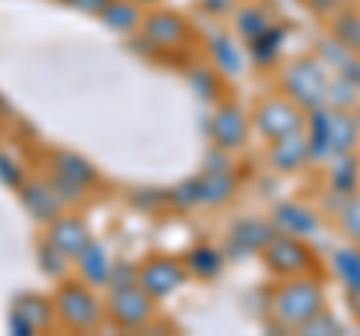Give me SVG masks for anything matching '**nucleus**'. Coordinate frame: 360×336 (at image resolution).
Returning <instances> with one entry per match:
<instances>
[{
	"mask_svg": "<svg viewBox=\"0 0 360 336\" xmlns=\"http://www.w3.org/2000/svg\"><path fill=\"white\" fill-rule=\"evenodd\" d=\"M324 309V295L315 279H295L288 283L274 300V312L279 316V321L288 324V328H303L309 318H315Z\"/></svg>",
	"mask_w": 360,
	"mask_h": 336,
	"instance_id": "nucleus-1",
	"label": "nucleus"
},
{
	"mask_svg": "<svg viewBox=\"0 0 360 336\" xmlns=\"http://www.w3.org/2000/svg\"><path fill=\"white\" fill-rule=\"evenodd\" d=\"M285 87L295 103H300L303 108H321L324 103H328V75H324V70L319 63L312 60H297L291 63V70L285 72Z\"/></svg>",
	"mask_w": 360,
	"mask_h": 336,
	"instance_id": "nucleus-2",
	"label": "nucleus"
},
{
	"mask_svg": "<svg viewBox=\"0 0 360 336\" xmlns=\"http://www.w3.org/2000/svg\"><path fill=\"white\" fill-rule=\"evenodd\" d=\"M255 123H258V129H262L267 138L276 141L283 136L297 132L303 117H300V108L295 103H288V99H267V103L258 108Z\"/></svg>",
	"mask_w": 360,
	"mask_h": 336,
	"instance_id": "nucleus-3",
	"label": "nucleus"
},
{
	"mask_svg": "<svg viewBox=\"0 0 360 336\" xmlns=\"http://www.w3.org/2000/svg\"><path fill=\"white\" fill-rule=\"evenodd\" d=\"M267 264L274 267L276 273H300V271H307L309 267V250L303 246L300 240L295 238H274V240H267Z\"/></svg>",
	"mask_w": 360,
	"mask_h": 336,
	"instance_id": "nucleus-4",
	"label": "nucleus"
},
{
	"mask_svg": "<svg viewBox=\"0 0 360 336\" xmlns=\"http://www.w3.org/2000/svg\"><path fill=\"white\" fill-rule=\"evenodd\" d=\"M307 156H312L309 138L300 136V129H297V132H291V136L276 138L274 150H270V162H274L279 172H295V168L307 160Z\"/></svg>",
	"mask_w": 360,
	"mask_h": 336,
	"instance_id": "nucleus-5",
	"label": "nucleus"
},
{
	"mask_svg": "<svg viewBox=\"0 0 360 336\" xmlns=\"http://www.w3.org/2000/svg\"><path fill=\"white\" fill-rule=\"evenodd\" d=\"M213 138H217L222 148H238L246 138V120L238 108H222L217 120H213Z\"/></svg>",
	"mask_w": 360,
	"mask_h": 336,
	"instance_id": "nucleus-6",
	"label": "nucleus"
},
{
	"mask_svg": "<svg viewBox=\"0 0 360 336\" xmlns=\"http://www.w3.org/2000/svg\"><path fill=\"white\" fill-rule=\"evenodd\" d=\"M333 39L345 46L348 51L360 54V13L348 9V13H340L333 18Z\"/></svg>",
	"mask_w": 360,
	"mask_h": 336,
	"instance_id": "nucleus-7",
	"label": "nucleus"
},
{
	"mask_svg": "<svg viewBox=\"0 0 360 336\" xmlns=\"http://www.w3.org/2000/svg\"><path fill=\"white\" fill-rule=\"evenodd\" d=\"M336 271H340L345 288L360 297V250H340L336 252Z\"/></svg>",
	"mask_w": 360,
	"mask_h": 336,
	"instance_id": "nucleus-8",
	"label": "nucleus"
},
{
	"mask_svg": "<svg viewBox=\"0 0 360 336\" xmlns=\"http://www.w3.org/2000/svg\"><path fill=\"white\" fill-rule=\"evenodd\" d=\"M63 312H66V318L75 324H90L94 321V300H90L84 291L72 288L63 295Z\"/></svg>",
	"mask_w": 360,
	"mask_h": 336,
	"instance_id": "nucleus-9",
	"label": "nucleus"
},
{
	"mask_svg": "<svg viewBox=\"0 0 360 336\" xmlns=\"http://www.w3.org/2000/svg\"><path fill=\"white\" fill-rule=\"evenodd\" d=\"M357 127L352 117L345 115H333V138H330V153H345L354 144Z\"/></svg>",
	"mask_w": 360,
	"mask_h": 336,
	"instance_id": "nucleus-10",
	"label": "nucleus"
},
{
	"mask_svg": "<svg viewBox=\"0 0 360 336\" xmlns=\"http://www.w3.org/2000/svg\"><path fill=\"white\" fill-rule=\"evenodd\" d=\"M340 226H342L348 240L360 243V193L352 195V198H345V205L340 210Z\"/></svg>",
	"mask_w": 360,
	"mask_h": 336,
	"instance_id": "nucleus-11",
	"label": "nucleus"
},
{
	"mask_svg": "<svg viewBox=\"0 0 360 336\" xmlns=\"http://www.w3.org/2000/svg\"><path fill=\"white\" fill-rule=\"evenodd\" d=\"M144 283H148V285L160 283V285H156V291H160V295H165V291H172V288L180 283V271H177L172 261H160L156 267H150V271L144 273Z\"/></svg>",
	"mask_w": 360,
	"mask_h": 336,
	"instance_id": "nucleus-12",
	"label": "nucleus"
},
{
	"mask_svg": "<svg viewBox=\"0 0 360 336\" xmlns=\"http://www.w3.org/2000/svg\"><path fill=\"white\" fill-rule=\"evenodd\" d=\"M354 99H357V84L348 82V75L336 78L328 87V103H333V105H352Z\"/></svg>",
	"mask_w": 360,
	"mask_h": 336,
	"instance_id": "nucleus-13",
	"label": "nucleus"
},
{
	"mask_svg": "<svg viewBox=\"0 0 360 336\" xmlns=\"http://www.w3.org/2000/svg\"><path fill=\"white\" fill-rule=\"evenodd\" d=\"M150 33L156 39H162V42H168V39H177L180 33H184V25H180L177 18H168V15H160V18H153V25H150Z\"/></svg>",
	"mask_w": 360,
	"mask_h": 336,
	"instance_id": "nucleus-14",
	"label": "nucleus"
},
{
	"mask_svg": "<svg viewBox=\"0 0 360 336\" xmlns=\"http://www.w3.org/2000/svg\"><path fill=\"white\" fill-rule=\"evenodd\" d=\"M303 333H342V328H340V321H336L333 316H328V312H319L315 318H309L307 324L300 328Z\"/></svg>",
	"mask_w": 360,
	"mask_h": 336,
	"instance_id": "nucleus-15",
	"label": "nucleus"
},
{
	"mask_svg": "<svg viewBox=\"0 0 360 336\" xmlns=\"http://www.w3.org/2000/svg\"><path fill=\"white\" fill-rule=\"evenodd\" d=\"M105 18H111V25H117V27H127L129 21L135 18V9L127 6V4H111L108 13H105Z\"/></svg>",
	"mask_w": 360,
	"mask_h": 336,
	"instance_id": "nucleus-16",
	"label": "nucleus"
},
{
	"mask_svg": "<svg viewBox=\"0 0 360 336\" xmlns=\"http://www.w3.org/2000/svg\"><path fill=\"white\" fill-rule=\"evenodd\" d=\"M309 4H312L315 9H324V13H328V9H333L336 4H340V0H309Z\"/></svg>",
	"mask_w": 360,
	"mask_h": 336,
	"instance_id": "nucleus-17",
	"label": "nucleus"
},
{
	"mask_svg": "<svg viewBox=\"0 0 360 336\" xmlns=\"http://www.w3.org/2000/svg\"><path fill=\"white\" fill-rule=\"evenodd\" d=\"M72 4H82V6H87V9H96V6H103L105 0H72Z\"/></svg>",
	"mask_w": 360,
	"mask_h": 336,
	"instance_id": "nucleus-18",
	"label": "nucleus"
},
{
	"mask_svg": "<svg viewBox=\"0 0 360 336\" xmlns=\"http://www.w3.org/2000/svg\"><path fill=\"white\" fill-rule=\"evenodd\" d=\"M354 300H357V312H360V297H354Z\"/></svg>",
	"mask_w": 360,
	"mask_h": 336,
	"instance_id": "nucleus-19",
	"label": "nucleus"
}]
</instances>
